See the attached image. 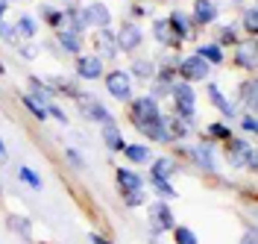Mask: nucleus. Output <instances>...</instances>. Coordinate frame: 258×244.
<instances>
[{"label": "nucleus", "instance_id": "nucleus-1", "mask_svg": "<svg viewBox=\"0 0 258 244\" xmlns=\"http://www.w3.org/2000/svg\"><path fill=\"white\" fill-rule=\"evenodd\" d=\"M129 121L150 141H156V144H173L170 135H167V127H164V115L159 109V100H153L150 94H141V97L129 100Z\"/></svg>", "mask_w": 258, "mask_h": 244}, {"label": "nucleus", "instance_id": "nucleus-2", "mask_svg": "<svg viewBox=\"0 0 258 244\" xmlns=\"http://www.w3.org/2000/svg\"><path fill=\"white\" fill-rule=\"evenodd\" d=\"M167 97L173 100V115L185 118V121H194V118H197V94H194L191 82L176 80L170 85V94H167Z\"/></svg>", "mask_w": 258, "mask_h": 244}, {"label": "nucleus", "instance_id": "nucleus-3", "mask_svg": "<svg viewBox=\"0 0 258 244\" xmlns=\"http://www.w3.org/2000/svg\"><path fill=\"white\" fill-rule=\"evenodd\" d=\"M226 159L232 168H249V171H258V153L252 144H246L243 138H229L226 141Z\"/></svg>", "mask_w": 258, "mask_h": 244}, {"label": "nucleus", "instance_id": "nucleus-4", "mask_svg": "<svg viewBox=\"0 0 258 244\" xmlns=\"http://www.w3.org/2000/svg\"><path fill=\"white\" fill-rule=\"evenodd\" d=\"M176 77L182 82H209V77H211V65L209 62H203L197 53L194 56H182L179 59V68H176Z\"/></svg>", "mask_w": 258, "mask_h": 244}, {"label": "nucleus", "instance_id": "nucleus-5", "mask_svg": "<svg viewBox=\"0 0 258 244\" xmlns=\"http://www.w3.org/2000/svg\"><path fill=\"white\" fill-rule=\"evenodd\" d=\"M80 112L88 118V121H94V124H100V127H106V124H114V115L109 112V106L103 103L100 97H94V94H80Z\"/></svg>", "mask_w": 258, "mask_h": 244}, {"label": "nucleus", "instance_id": "nucleus-6", "mask_svg": "<svg viewBox=\"0 0 258 244\" xmlns=\"http://www.w3.org/2000/svg\"><path fill=\"white\" fill-rule=\"evenodd\" d=\"M114 41H117V50L120 53H135L144 41V30L135 24V21H123L117 30H114Z\"/></svg>", "mask_w": 258, "mask_h": 244}, {"label": "nucleus", "instance_id": "nucleus-7", "mask_svg": "<svg viewBox=\"0 0 258 244\" xmlns=\"http://www.w3.org/2000/svg\"><path fill=\"white\" fill-rule=\"evenodd\" d=\"M164 18H167V27H170V33L176 35L179 44H182V41H194V38H197V27H194L191 15H188L185 9H170Z\"/></svg>", "mask_w": 258, "mask_h": 244}, {"label": "nucleus", "instance_id": "nucleus-8", "mask_svg": "<svg viewBox=\"0 0 258 244\" xmlns=\"http://www.w3.org/2000/svg\"><path fill=\"white\" fill-rule=\"evenodd\" d=\"M82 18H85V24H88V30H106V27H112V9L103 3V0H91V3H85L82 6Z\"/></svg>", "mask_w": 258, "mask_h": 244}, {"label": "nucleus", "instance_id": "nucleus-9", "mask_svg": "<svg viewBox=\"0 0 258 244\" xmlns=\"http://www.w3.org/2000/svg\"><path fill=\"white\" fill-rule=\"evenodd\" d=\"M188 15H191L197 30H200V27H211V24H217V18H220V3H217V0H194Z\"/></svg>", "mask_w": 258, "mask_h": 244}, {"label": "nucleus", "instance_id": "nucleus-10", "mask_svg": "<svg viewBox=\"0 0 258 244\" xmlns=\"http://www.w3.org/2000/svg\"><path fill=\"white\" fill-rule=\"evenodd\" d=\"M106 91H109L114 100L129 103V100H132V77H129L126 71H109V74H106Z\"/></svg>", "mask_w": 258, "mask_h": 244}, {"label": "nucleus", "instance_id": "nucleus-11", "mask_svg": "<svg viewBox=\"0 0 258 244\" xmlns=\"http://www.w3.org/2000/svg\"><path fill=\"white\" fill-rule=\"evenodd\" d=\"M147 218H150V229H153V232H167V229L176 227V218H173V212H170V206H167L164 200L150 203Z\"/></svg>", "mask_w": 258, "mask_h": 244}, {"label": "nucleus", "instance_id": "nucleus-12", "mask_svg": "<svg viewBox=\"0 0 258 244\" xmlns=\"http://www.w3.org/2000/svg\"><path fill=\"white\" fill-rule=\"evenodd\" d=\"M235 65L243 68V71H255L258 68V50H255V38H241L238 44H235Z\"/></svg>", "mask_w": 258, "mask_h": 244}, {"label": "nucleus", "instance_id": "nucleus-13", "mask_svg": "<svg viewBox=\"0 0 258 244\" xmlns=\"http://www.w3.org/2000/svg\"><path fill=\"white\" fill-rule=\"evenodd\" d=\"M91 38H94V53L100 56V59H117V56H120L112 27H106V30H94Z\"/></svg>", "mask_w": 258, "mask_h": 244}, {"label": "nucleus", "instance_id": "nucleus-14", "mask_svg": "<svg viewBox=\"0 0 258 244\" xmlns=\"http://www.w3.org/2000/svg\"><path fill=\"white\" fill-rule=\"evenodd\" d=\"M206 94H209L211 106L217 109V112L223 115V118H238V106L232 103V100L223 94V88L217 85V82H206Z\"/></svg>", "mask_w": 258, "mask_h": 244}, {"label": "nucleus", "instance_id": "nucleus-15", "mask_svg": "<svg viewBox=\"0 0 258 244\" xmlns=\"http://www.w3.org/2000/svg\"><path fill=\"white\" fill-rule=\"evenodd\" d=\"M77 77L80 80H100L103 77V59L97 53H80L77 56Z\"/></svg>", "mask_w": 258, "mask_h": 244}, {"label": "nucleus", "instance_id": "nucleus-16", "mask_svg": "<svg viewBox=\"0 0 258 244\" xmlns=\"http://www.w3.org/2000/svg\"><path fill=\"white\" fill-rule=\"evenodd\" d=\"M217 144L214 141H200V144H194V165H200L203 171H209V174H217Z\"/></svg>", "mask_w": 258, "mask_h": 244}, {"label": "nucleus", "instance_id": "nucleus-17", "mask_svg": "<svg viewBox=\"0 0 258 244\" xmlns=\"http://www.w3.org/2000/svg\"><path fill=\"white\" fill-rule=\"evenodd\" d=\"M179 171V162L173 156H156L153 162H150V179H164V182H170V179L176 177Z\"/></svg>", "mask_w": 258, "mask_h": 244}, {"label": "nucleus", "instance_id": "nucleus-18", "mask_svg": "<svg viewBox=\"0 0 258 244\" xmlns=\"http://www.w3.org/2000/svg\"><path fill=\"white\" fill-rule=\"evenodd\" d=\"M126 74L132 77V82H135V80H138V82H153V77H156V59H147V56H135Z\"/></svg>", "mask_w": 258, "mask_h": 244}, {"label": "nucleus", "instance_id": "nucleus-19", "mask_svg": "<svg viewBox=\"0 0 258 244\" xmlns=\"http://www.w3.org/2000/svg\"><path fill=\"white\" fill-rule=\"evenodd\" d=\"M62 15H64V30H71V33H77V35L88 33V24H85V18H82V6H80V3L64 6Z\"/></svg>", "mask_w": 258, "mask_h": 244}, {"label": "nucleus", "instance_id": "nucleus-20", "mask_svg": "<svg viewBox=\"0 0 258 244\" xmlns=\"http://www.w3.org/2000/svg\"><path fill=\"white\" fill-rule=\"evenodd\" d=\"M82 35H77V33H71V30H56V47L59 50H64L68 56H80L82 53Z\"/></svg>", "mask_w": 258, "mask_h": 244}, {"label": "nucleus", "instance_id": "nucleus-21", "mask_svg": "<svg viewBox=\"0 0 258 244\" xmlns=\"http://www.w3.org/2000/svg\"><path fill=\"white\" fill-rule=\"evenodd\" d=\"M100 135H103V144L109 153H123V147H126V138H123V132L117 124H106V127H100Z\"/></svg>", "mask_w": 258, "mask_h": 244}, {"label": "nucleus", "instance_id": "nucleus-22", "mask_svg": "<svg viewBox=\"0 0 258 244\" xmlns=\"http://www.w3.org/2000/svg\"><path fill=\"white\" fill-rule=\"evenodd\" d=\"M114 182H117V188L120 191H135V188H144V177L141 174H135L132 168L126 165H120L117 171H114Z\"/></svg>", "mask_w": 258, "mask_h": 244}, {"label": "nucleus", "instance_id": "nucleus-23", "mask_svg": "<svg viewBox=\"0 0 258 244\" xmlns=\"http://www.w3.org/2000/svg\"><path fill=\"white\" fill-rule=\"evenodd\" d=\"M164 127H167V135L170 141H179V138H188L194 130V121H185L179 115H164Z\"/></svg>", "mask_w": 258, "mask_h": 244}, {"label": "nucleus", "instance_id": "nucleus-24", "mask_svg": "<svg viewBox=\"0 0 258 244\" xmlns=\"http://www.w3.org/2000/svg\"><path fill=\"white\" fill-rule=\"evenodd\" d=\"M153 38L159 41L161 47H167V50H179L176 35L170 33V27H167V18H153Z\"/></svg>", "mask_w": 258, "mask_h": 244}, {"label": "nucleus", "instance_id": "nucleus-25", "mask_svg": "<svg viewBox=\"0 0 258 244\" xmlns=\"http://www.w3.org/2000/svg\"><path fill=\"white\" fill-rule=\"evenodd\" d=\"M123 156H126L132 165H150L156 159V153H153L150 144H126L123 147Z\"/></svg>", "mask_w": 258, "mask_h": 244}, {"label": "nucleus", "instance_id": "nucleus-26", "mask_svg": "<svg viewBox=\"0 0 258 244\" xmlns=\"http://www.w3.org/2000/svg\"><path fill=\"white\" fill-rule=\"evenodd\" d=\"M30 94H32L35 100H38V103H41L44 109H47L50 103H56V94L50 91V85H47L44 80H41V77H30Z\"/></svg>", "mask_w": 258, "mask_h": 244}, {"label": "nucleus", "instance_id": "nucleus-27", "mask_svg": "<svg viewBox=\"0 0 258 244\" xmlns=\"http://www.w3.org/2000/svg\"><path fill=\"white\" fill-rule=\"evenodd\" d=\"M38 18L47 24V27H53V30H62L64 27V15H62V6H53V3H41L38 6Z\"/></svg>", "mask_w": 258, "mask_h": 244}, {"label": "nucleus", "instance_id": "nucleus-28", "mask_svg": "<svg viewBox=\"0 0 258 244\" xmlns=\"http://www.w3.org/2000/svg\"><path fill=\"white\" fill-rule=\"evenodd\" d=\"M197 56H200L203 62H209V65H223L226 62V53H223V47H220L217 41L200 44V47H197Z\"/></svg>", "mask_w": 258, "mask_h": 244}, {"label": "nucleus", "instance_id": "nucleus-29", "mask_svg": "<svg viewBox=\"0 0 258 244\" xmlns=\"http://www.w3.org/2000/svg\"><path fill=\"white\" fill-rule=\"evenodd\" d=\"M50 85V91L53 94H64V97H80L82 91L77 88V82H71V80H64V77H50V80H44Z\"/></svg>", "mask_w": 258, "mask_h": 244}, {"label": "nucleus", "instance_id": "nucleus-30", "mask_svg": "<svg viewBox=\"0 0 258 244\" xmlns=\"http://www.w3.org/2000/svg\"><path fill=\"white\" fill-rule=\"evenodd\" d=\"M238 30L246 33V38H255V35H258V9H255V6L241 9V24H238Z\"/></svg>", "mask_w": 258, "mask_h": 244}, {"label": "nucleus", "instance_id": "nucleus-31", "mask_svg": "<svg viewBox=\"0 0 258 244\" xmlns=\"http://www.w3.org/2000/svg\"><path fill=\"white\" fill-rule=\"evenodd\" d=\"M15 33H18V38H27V41H32L35 38V33H38V18H32V15H18V21H15Z\"/></svg>", "mask_w": 258, "mask_h": 244}, {"label": "nucleus", "instance_id": "nucleus-32", "mask_svg": "<svg viewBox=\"0 0 258 244\" xmlns=\"http://www.w3.org/2000/svg\"><path fill=\"white\" fill-rule=\"evenodd\" d=\"M238 103H243L246 106V112H252L255 109V80H243L238 82Z\"/></svg>", "mask_w": 258, "mask_h": 244}, {"label": "nucleus", "instance_id": "nucleus-33", "mask_svg": "<svg viewBox=\"0 0 258 244\" xmlns=\"http://www.w3.org/2000/svg\"><path fill=\"white\" fill-rule=\"evenodd\" d=\"M232 135H235V132H232V127H229L226 121H214V124L206 127V138L214 141V144H217V141H229Z\"/></svg>", "mask_w": 258, "mask_h": 244}, {"label": "nucleus", "instance_id": "nucleus-34", "mask_svg": "<svg viewBox=\"0 0 258 244\" xmlns=\"http://www.w3.org/2000/svg\"><path fill=\"white\" fill-rule=\"evenodd\" d=\"M238 41H241L238 24H223V27L217 30V44H220V47H235Z\"/></svg>", "mask_w": 258, "mask_h": 244}, {"label": "nucleus", "instance_id": "nucleus-35", "mask_svg": "<svg viewBox=\"0 0 258 244\" xmlns=\"http://www.w3.org/2000/svg\"><path fill=\"white\" fill-rule=\"evenodd\" d=\"M18 179H21L24 185H30L32 191H41V188H44V179L38 177V171L30 168V165H21V168H18Z\"/></svg>", "mask_w": 258, "mask_h": 244}, {"label": "nucleus", "instance_id": "nucleus-36", "mask_svg": "<svg viewBox=\"0 0 258 244\" xmlns=\"http://www.w3.org/2000/svg\"><path fill=\"white\" fill-rule=\"evenodd\" d=\"M21 103H24V109H27V112L35 118V121H47V109H44L38 100L32 97L30 91H27V94H21Z\"/></svg>", "mask_w": 258, "mask_h": 244}, {"label": "nucleus", "instance_id": "nucleus-37", "mask_svg": "<svg viewBox=\"0 0 258 244\" xmlns=\"http://www.w3.org/2000/svg\"><path fill=\"white\" fill-rule=\"evenodd\" d=\"M150 185H153V191L164 200V203H170V200H176V188L170 185V182H164V179H150Z\"/></svg>", "mask_w": 258, "mask_h": 244}, {"label": "nucleus", "instance_id": "nucleus-38", "mask_svg": "<svg viewBox=\"0 0 258 244\" xmlns=\"http://www.w3.org/2000/svg\"><path fill=\"white\" fill-rule=\"evenodd\" d=\"M9 229H15L21 238H30L32 224H30V218H24V215H9Z\"/></svg>", "mask_w": 258, "mask_h": 244}, {"label": "nucleus", "instance_id": "nucleus-39", "mask_svg": "<svg viewBox=\"0 0 258 244\" xmlns=\"http://www.w3.org/2000/svg\"><path fill=\"white\" fill-rule=\"evenodd\" d=\"M173 244H200L191 227H173Z\"/></svg>", "mask_w": 258, "mask_h": 244}, {"label": "nucleus", "instance_id": "nucleus-40", "mask_svg": "<svg viewBox=\"0 0 258 244\" xmlns=\"http://www.w3.org/2000/svg\"><path fill=\"white\" fill-rule=\"evenodd\" d=\"M123 203L129 209H138L147 203V188H135V191H123Z\"/></svg>", "mask_w": 258, "mask_h": 244}, {"label": "nucleus", "instance_id": "nucleus-41", "mask_svg": "<svg viewBox=\"0 0 258 244\" xmlns=\"http://www.w3.org/2000/svg\"><path fill=\"white\" fill-rule=\"evenodd\" d=\"M0 38H3V41H9V44H15V41H18L15 24H9V21H0Z\"/></svg>", "mask_w": 258, "mask_h": 244}, {"label": "nucleus", "instance_id": "nucleus-42", "mask_svg": "<svg viewBox=\"0 0 258 244\" xmlns=\"http://www.w3.org/2000/svg\"><path fill=\"white\" fill-rule=\"evenodd\" d=\"M64 159L71 165H77V168H85V159H82V153L77 147H64Z\"/></svg>", "mask_w": 258, "mask_h": 244}, {"label": "nucleus", "instance_id": "nucleus-43", "mask_svg": "<svg viewBox=\"0 0 258 244\" xmlns=\"http://www.w3.org/2000/svg\"><path fill=\"white\" fill-rule=\"evenodd\" d=\"M47 118H53V121H59L62 127H68V115L59 109V103H50V106H47Z\"/></svg>", "mask_w": 258, "mask_h": 244}, {"label": "nucleus", "instance_id": "nucleus-44", "mask_svg": "<svg viewBox=\"0 0 258 244\" xmlns=\"http://www.w3.org/2000/svg\"><path fill=\"white\" fill-rule=\"evenodd\" d=\"M241 127H243V132H255L258 130V121H255V112H246L241 118Z\"/></svg>", "mask_w": 258, "mask_h": 244}, {"label": "nucleus", "instance_id": "nucleus-45", "mask_svg": "<svg viewBox=\"0 0 258 244\" xmlns=\"http://www.w3.org/2000/svg\"><path fill=\"white\" fill-rule=\"evenodd\" d=\"M129 9H132V12H129V15H132L129 21H138V18H147V15H150V9H147L144 3H132Z\"/></svg>", "mask_w": 258, "mask_h": 244}, {"label": "nucleus", "instance_id": "nucleus-46", "mask_svg": "<svg viewBox=\"0 0 258 244\" xmlns=\"http://www.w3.org/2000/svg\"><path fill=\"white\" fill-rule=\"evenodd\" d=\"M35 56H38V47H35V44H24V47H21V59H27V62H30V59H35Z\"/></svg>", "mask_w": 258, "mask_h": 244}, {"label": "nucleus", "instance_id": "nucleus-47", "mask_svg": "<svg viewBox=\"0 0 258 244\" xmlns=\"http://www.w3.org/2000/svg\"><path fill=\"white\" fill-rule=\"evenodd\" d=\"M88 241H91V244H112L106 235H100V232H91V235H88Z\"/></svg>", "mask_w": 258, "mask_h": 244}, {"label": "nucleus", "instance_id": "nucleus-48", "mask_svg": "<svg viewBox=\"0 0 258 244\" xmlns=\"http://www.w3.org/2000/svg\"><path fill=\"white\" fill-rule=\"evenodd\" d=\"M241 244H255V229H252V227L246 229V235H243V241H241Z\"/></svg>", "mask_w": 258, "mask_h": 244}, {"label": "nucleus", "instance_id": "nucleus-49", "mask_svg": "<svg viewBox=\"0 0 258 244\" xmlns=\"http://www.w3.org/2000/svg\"><path fill=\"white\" fill-rule=\"evenodd\" d=\"M9 159V150H6V141L0 138V162H6Z\"/></svg>", "mask_w": 258, "mask_h": 244}, {"label": "nucleus", "instance_id": "nucleus-50", "mask_svg": "<svg viewBox=\"0 0 258 244\" xmlns=\"http://www.w3.org/2000/svg\"><path fill=\"white\" fill-rule=\"evenodd\" d=\"M6 12H9V0H0V21H6Z\"/></svg>", "mask_w": 258, "mask_h": 244}, {"label": "nucleus", "instance_id": "nucleus-51", "mask_svg": "<svg viewBox=\"0 0 258 244\" xmlns=\"http://www.w3.org/2000/svg\"><path fill=\"white\" fill-rule=\"evenodd\" d=\"M0 77H6V62L0 59Z\"/></svg>", "mask_w": 258, "mask_h": 244}, {"label": "nucleus", "instance_id": "nucleus-52", "mask_svg": "<svg viewBox=\"0 0 258 244\" xmlns=\"http://www.w3.org/2000/svg\"><path fill=\"white\" fill-rule=\"evenodd\" d=\"M135 3H144V6H147V3H150V0H135Z\"/></svg>", "mask_w": 258, "mask_h": 244}, {"label": "nucleus", "instance_id": "nucleus-53", "mask_svg": "<svg viewBox=\"0 0 258 244\" xmlns=\"http://www.w3.org/2000/svg\"><path fill=\"white\" fill-rule=\"evenodd\" d=\"M9 3H21V0H9Z\"/></svg>", "mask_w": 258, "mask_h": 244}]
</instances>
